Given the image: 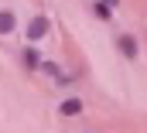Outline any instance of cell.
I'll return each mask as SVG.
<instances>
[{
    "mask_svg": "<svg viewBox=\"0 0 147 133\" xmlns=\"http://www.w3.org/2000/svg\"><path fill=\"white\" fill-rule=\"evenodd\" d=\"M103 3H106V7H113V10L120 7V0H103Z\"/></svg>",
    "mask_w": 147,
    "mask_h": 133,
    "instance_id": "8",
    "label": "cell"
},
{
    "mask_svg": "<svg viewBox=\"0 0 147 133\" xmlns=\"http://www.w3.org/2000/svg\"><path fill=\"white\" fill-rule=\"evenodd\" d=\"M92 14H96L99 21H106V24H110V21H113V7H106L103 0H96V3H92Z\"/></svg>",
    "mask_w": 147,
    "mask_h": 133,
    "instance_id": "6",
    "label": "cell"
},
{
    "mask_svg": "<svg viewBox=\"0 0 147 133\" xmlns=\"http://www.w3.org/2000/svg\"><path fill=\"white\" fill-rule=\"evenodd\" d=\"M41 72H45V75H51L55 82H62V68L55 65V62H41Z\"/></svg>",
    "mask_w": 147,
    "mask_h": 133,
    "instance_id": "7",
    "label": "cell"
},
{
    "mask_svg": "<svg viewBox=\"0 0 147 133\" xmlns=\"http://www.w3.org/2000/svg\"><path fill=\"white\" fill-rule=\"evenodd\" d=\"M82 109H86V102L79 99V96H69V99L58 102V113H62V116H69V120H72V116H82Z\"/></svg>",
    "mask_w": 147,
    "mask_h": 133,
    "instance_id": "2",
    "label": "cell"
},
{
    "mask_svg": "<svg viewBox=\"0 0 147 133\" xmlns=\"http://www.w3.org/2000/svg\"><path fill=\"white\" fill-rule=\"evenodd\" d=\"M116 51H120L127 62H137V58H140V41H137V34L120 31L116 34Z\"/></svg>",
    "mask_w": 147,
    "mask_h": 133,
    "instance_id": "1",
    "label": "cell"
},
{
    "mask_svg": "<svg viewBox=\"0 0 147 133\" xmlns=\"http://www.w3.org/2000/svg\"><path fill=\"white\" fill-rule=\"evenodd\" d=\"M17 28V17H14V10H0V34H10Z\"/></svg>",
    "mask_w": 147,
    "mask_h": 133,
    "instance_id": "5",
    "label": "cell"
},
{
    "mask_svg": "<svg viewBox=\"0 0 147 133\" xmlns=\"http://www.w3.org/2000/svg\"><path fill=\"white\" fill-rule=\"evenodd\" d=\"M45 34H48V17H41V14L31 17V21H28V38H31V41H41Z\"/></svg>",
    "mask_w": 147,
    "mask_h": 133,
    "instance_id": "3",
    "label": "cell"
},
{
    "mask_svg": "<svg viewBox=\"0 0 147 133\" xmlns=\"http://www.w3.org/2000/svg\"><path fill=\"white\" fill-rule=\"evenodd\" d=\"M21 62H24L28 68H41V62H45V58H41V51H38L34 44H28V48L21 51Z\"/></svg>",
    "mask_w": 147,
    "mask_h": 133,
    "instance_id": "4",
    "label": "cell"
}]
</instances>
